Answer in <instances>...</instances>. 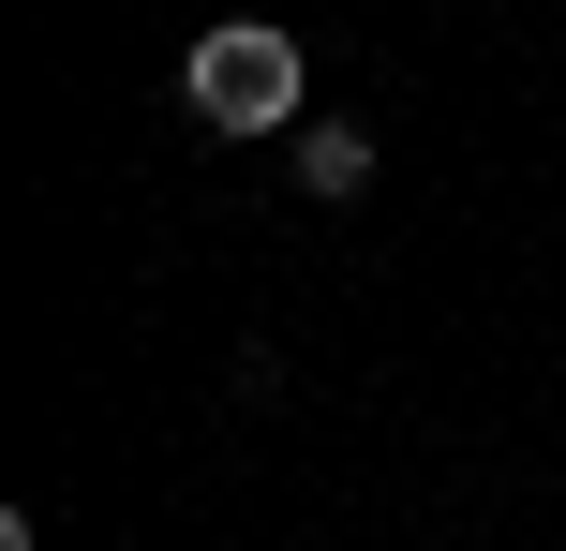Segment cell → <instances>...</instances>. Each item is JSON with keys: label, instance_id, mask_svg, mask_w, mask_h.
<instances>
[{"label": "cell", "instance_id": "cell-1", "mask_svg": "<svg viewBox=\"0 0 566 551\" xmlns=\"http://www.w3.org/2000/svg\"><path fill=\"white\" fill-rule=\"evenodd\" d=\"M179 105L209 119V135H298L313 119V60L283 15H209L195 45H179Z\"/></svg>", "mask_w": 566, "mask_h": 551}, {"label": "cell", "instance_id": "cell-2", "mask_svg": "<svg viewBox=\"0 0 566 551\" xmlns=\"http://www.w3.org/2000/svg\"><path fill=\"white\" fill-rule=\"evenodd\" d=\"M283 165H298V194H313V209H358L388 149H373V119H298V135H283Z\"/></svg>", "mask_w": 566, "mask_h": 551}]
</instances>
